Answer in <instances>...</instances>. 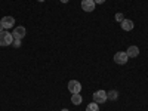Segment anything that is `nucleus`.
Listing matches in <instances>:
<instances>
[{"mask_svg": "<svg viewBox=\"0 0 148 111\" xmlns=\"http://www.w3.org/2000/svg\"><path fill=\"white\" fill-rule=\"evenodd\" d=\"M86 111H99V104H96L93 101L92 104H89L88 107H86Z\"/></svg>", "mask_w": 148, "mask_h": 111, "instance_id": "9b49d317", "label": "nucleus"}, {"mask_svg": "<svg viewBox=\"0 0 148 111\" xmlns=\"http://www.w3.org/2000/svg\"><path fill=\"white\" fill-rule=\"evenodd\" d=\"M133 27H135L133 21H130V19H123V21H121V30H125V31H132Z\"/></svg>", "mask_w": 148, "mask_h": 111, "instance_id": "1a4fd4ad", "label": "nucleus"}, {"mask_svg": "<svg viewBox=\"0 0 148 111\" xmlns=\"http://www.w3.org/2000/svg\"><path fill=\"white\" fill-rule=\"evenodd\" d=\"M126 53H127V56H129V58H136V56L139 55V47L132 45V46H129V47H127Z\"/></svg>", "mask_w": 148, "mask_h": 111, "instance_id": "6e6552de", "label": "nucleus"}, {"mask_svg": "<svg viewBox=\"0 0 148 111\" xmlns=\"http://www.w3.org/2000/svg\"><path fill=\"white\" fill-rule=\"evenodd\" d=\"M61 2H62V3H67V2H68V0H61Z\"/></svg>", "mask_w": 148, "mask_h": 111, "instance_id": "f3484780", "label": "nucleus"}, {"mask_svg": "<svg viewBox=\"0 0 148 111\" xmlns=\"http://www.w3.org/2000/svg\"><path fill=\"white\" fill-rule=\"evenodd\" d=\"M107 99H108V95H107L105 90H96V92H93V101L96 104H104Z\"/></svg>", "mask_w": 148, "mask_h": 111, "instance_id": "f03ea898", "label": "nucleus"}, {"mask_svg": "<svg viewBox=\"0 0 148 111\" xmlns=\"http://www.w3.org/2000/svg\"><path fill=\"white\" fill-rule=\"evenodd\" d=\"M116 21H119V22H121L123 19H125V16H123V14H120V12H119V14H116Z\"/></svg>", "mask_w": 148, "mask_h": 111, "instance_id": "ddd939ff", "label": "nucleus"}, {"mask_svg": "<svg viewBox=\"0 0 148 111\" xmlns=\"http://www.w3.org/2000/svg\"><path fill=\"white\" fill-rule=\"evenodd\" d=\"M37 2H45V0H37Z\"/></svg>", "mask_w": 148, "mask_h": 111, "instance_id": "6ab92c4d", "label": "nucleus"}, {"mask_svg": "<svg viewBox=\"0 0 148 111\" xmlns=\"http://www.w3.org/2000/svg\"><path fill=\"white\" fill-rule=\"evenodd\" d=\"M108 95V99H117V96H119V93H117V90H111L110 93H107Z\"/></svg>", "mask_w": 148, "mask_h": 111, "instance_id": "f8f14e48", "label": "nucleus"}, {"mask_svg": "<svg viewBox=\"0 0 148 111\" xmlns=\"http://www.w3.org/2000/svg\"><path fill=\"white\" fill-rule=\"evenodd\" d=\"M93 2H95V5H102L105 0H93Z\"/></svg>", "mask_w": 148, "mask_h": 111, "instance_id": "2eb2a0df", "label": "nucleus"}, {"mask_svg": "<svg viewBox=\"0 0 148 111\" xmlns=\"http://www.w3.org/2000/svg\"><path fill=\"white\" fill-rule=\"evenodd\" d=\"M12 46L19 47V46H21V40H19V39H14V42H12Z\"/></svg>", "mask_w": 148, "mask_h": 111, "instance_id": "4468645a", "label": "nucleus"}, {"mask_svg": "<svg viewBox=\"0 0 148 111\" xmlns=\"http://www.w3.org/2000/svg\"><path fill=\"white\" fill-rule=\"evenodd\" d=\"M71 102H73L74 105H80V104L83 102L82 95H80V93H73V96H71Z\"/></svg>", "mask_w": 148, "mask_h": 111, "instance_id": "9d476101", "label": "nucleus"}, {"mask_svg": "<svg viewBox=\"0 0 148 111\" xmlns=\"http://www.w3.org/2000/svg\"><path fill=\"white\" fill-rule=\"evenodd\" d=\"M68 90L71 93H80L82 90V83L79 80H70L68 82Z\"/></svg>", "mask_w": 148, "mask_h": 111, "instance_id": "7ed1b4c3", "label": "nucleus"}, {"mask_svg": "<svg viewBox=\"0 0 148 111\" xmlns=\"http://www.w3.org/2000/svg\"><path fill=\"white\" fill-rule=\"evenodd\" d=\"M12 42H14L12 33H8V31L0 33V46H9V45H12Z\"/></svg>", "mask_w": 148, "mask_h": 111, "instance_id": "f257e3e1", "label": "nucleus"}, {"mask_svg": "<svg viewBox=\"0 0 148 111\" xmlns=\"http://www.w3.org/2000/svg\"><path fill=\"white\" fill-rule=\"evenodd\" d=\"M127 59H129V56H127L126 52H117V53L114 55V62L119 64V65L126 64V62H127Z\"/></svg>", "mask_w": 148, "mask_h": 111, "instance_id": "20e7f679", "label": "nucleus"}, {"mask_svg": "<svg viewBox=\"0 0 148 111\" xmlns=\"http://www.w3.org/2000/svg\"><path fill=\"white\" fill-rule=\"evenodd\" d=\"M3 30H5V28H3V25L0 24V33H3Z\"/></svg>", "mask_w": 148, "mask_h": 111, "instance_id": "dca6fc26", "label": "nucleus"}, {"mask_svg": "<svg viewBox=\"0 0 148 111\" xmlns=\"http://www.w3.org/2000/svg\"><path fill=\"white\" fill-rule=\"evenodd\" d=\"M12 36H14V39H19V40H22L24 37L27 36V30L24 28L22 25H19V27H16V28L14 30V33H12Z\"/></svg>", "mask_w": 148, "mask_h": 111, "instance_id": "423d86ee", "label": "nucleus"}, {"mask_svg": "<svg viewBox=\"0 0 148 111\" xmlns=\"http://www.w3.org/2000/svg\"><path fill=\"white\" fill-rule=\"evenodd\" d=\"M61 111H68V110H67V108H62V110H61Z\"/></svg>", "mask_w": 148, "mask_h": 111, "instance_id": "a211bd4d", "label": "nucleus"}, {"mask_svg": "<svg viewBox=\"0 0 148 111\" xmlns=\"http://www.w3.org/2000/svg\"><path fill=\"white\" fill-rule=\"evenodd\" d=\"M0 24L3 25V28H5V30L12 28V27L15 25V18H14V16H3V18H2V21H0Z\"/></svg>", "mask_w": 148, "mask_h": 111, "instance_id": "39448f33", "label": "nucleus"}, {"mask_svg": "<svg viewBox=\"0 0 148 111\" xmlns=\"http://www.w3.org/2000/svg\"><path fill=\"white\" fill-rule=\"evenodd\" d=\"M95 2L93 0H82V9L84 10V12H92L93 9H95Z\"/></svg>", "mask_w": 148, "mask_h": 111, "instance_id": "0eeeda50", "label": "nucleus"}]
</instances>
